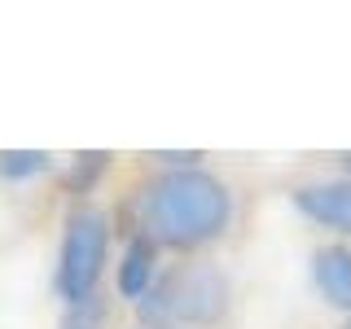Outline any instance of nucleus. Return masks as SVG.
<instances>
[{"label": "nucleus", "mask_w": 351, "mask_h": 329, "mask_svg": "<svg viewBox=\"0 0 351 329\" xmlns=\"http://www.w3.org/2000/svg\"><path fill=\"white\" fill-rule=\"evenodd\" d=\"M228 219H233V193L219 175L202 167L158 171L132 197V224H136L132 237H145L149 246H206L228 228Z\"/></svg>", "instance_id": "obj_1"}, {"label": "nucleus", "mask_w": 351, "mask_h": 329, "mask_svg": "<svg viewBox=\"0 0 351 329\" xmlns=\"http://www.w3.org/2000/svg\"><path fill=\"white\" fill-rule=\"evenodd\" d=\"M228 307V281L215 263H176L154 277L149 294L136 303L145 329H202Z\"/></svg>", "instance_id": "obj_2"}, {"label": "nucleus", "mask_w": 351, "mask_h": 329, "mask_svg": "<svg viewBox=\"0 0 351 329\" xmlns=\"http://www.w3.org/2000/svg\"><path fill=\"white\" fill-rule=\"evenodd\" d=\"M106 250H110L106 211H97V206L71 211L66 233H62V250H58V272H53L58 299L66 307H75V303L97 294V281H101V268H106Z\"/></svg>", "instance_id": "obj_3"}, {"label": "nucleus", "mask_w": 351, "mask_h": 329, "mask_svg": "<svg viewBox=\"0 0 351 329\" xmlns=\"http://www.w3.org/2000/svg\"><path fill=\"white\" fill-rule=\"evenodd\" d=\"M294 206L325 228L351 237V180H321V184H299L294 189Z\"/></svg>", "instance_id": "obj_4"}, {"label": "nucleus", "mask_w": 351, "mask_h": 329, "mask_svg": "<svg viewBox=\"0 0 351 329\" xmlns=\"http://www.w3.org/2000/svg\"><path fill=\"white\" fill-rule=\"evenodd\" d=\"M312 281L329 307L351 312V250L347 246H321L312 255Z\"/></svg>", "instance_id": "obj_5"}, {"label": "nucleus", "mask_w": 351, "mask_h": 329, "mask_svg": "<svg viewBox=\"0 0 351 329\" xmlns=\"http://www.w3.org/2000/svg\"><path fill=\"white\" fill-rule=\"evenodd\" d=\"M158 246H149L145 237H132L128 241V250H123V259H119V277H114V285H119V294L123 299H145L149 294V285H154V277H158Z\"/></svg>", "instance_id": "obj_6"}, {"label": "nucleus", "mask_w": 351, "mask_h": 329, "mask_svg": "<svg viewBox=\"0 0 351 329\" xmlns=\"http://www.w3.org/2000/svg\"><path fill=\"white\" fill-rule=\"evenodd\" d=\"M110 171V149H84V154H75L71 158V167H66V189H71L75 197H84V193H93L97 189V180Z\"/></svg>", "instance_id": "obj_7"}, {"label": "nucleus", "mask_w": 351, "mask_h": 329, "mask_svg": "<svg viewBox=\"0 0 351 329\" xmlns=\"http://www.w3.org/2000/svg\"><path fill=\"white\" fill-rule=\"evenodd\" d=\"M49 167H53V154H44V149H5L0 154V180H9V184L36 180Z\"/></svg>", "instance_id": "obj_8"}, {"label": "nucleus", "mask_w": 351, "mask_h": 329, "mask_svg": "<svg viewBox=\"0 0 351 329\" xmlns=\"http://www.w3.org/2000/svg\"><path fill=\"white\" fill-rule=\"evenodd\" d=\"M101 316H106V307H101V299L93 294V299L66 307V316H62L58 329H101Z\"/></svg>", "instance_id": "obj_9"}, {"label": "nucleus", "mask_w": 351, "mask_h": 329, "mask_svg": "<svg viewBox=\"0 0 351 329\" xmlns=\"http://www.w3.org/2000/svg\"><path fill=\"white\" fill-rule=\"evenodd\" d=\"M149 158L158 162L162 171H180V167H197V158H202V154H197V149H154Z\"/></svg>", "instance_id": "obj_10"}, {"label": "nucleus", "mask_w": 351, "mask_h": 329, "mask_svg": "<svg viewBox=\"0 0 351 329\" xmlns=\"http://www.w3.org/2000/svg\"><path fill=\"white\" fill-rule=\"evenodd\" d=\"M343 167H347V171H351V149H347V154H343Z\"/></svg>", "instance_id": "obj_11"}, {"label": "nucleus", "mask_w": 351, "mask_h": 329, "mask_svg": "<svg viewBox=\"0 0 351 329\" xmlns=\"http://www.w3.org/2000/svg\"><path fill=\"white\" fill-rule=\"evenodd\" d=\"M343 329H351V316H347V325H343Z\"/></svg>", "instance_id": "obj_12"}]
</instances>
